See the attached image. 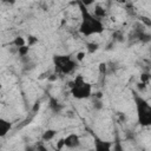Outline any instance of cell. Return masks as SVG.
Instances as JSON below:
<instances>
[{"instance_id":"cell-1","label":"cell","mask_w":151,"mask_h":151,"mask_svg":"<svg viewBox=\"0 0 151 151\" xmlns=\"http://www.w3.org/2000/svg\"><path fill=\"white\" fill-rule=\"evenodd\" d=\"M78 4L80 6V11H81V24L79 26V32L86 37L101 33L104 31V25H103L101 20L97 19L93 14H91L87 11L86 6L81 1Z\"/></svg>"},{"instance_id":"cell-2","label":"cell","mask_w":151,"mask_h":151,"mask_svg":"<svg viewBox=\"0 0 151 151\" xmlns=\"http://www.w3.org/2000/svg\"><path fill=\"white\" fill-rule=\"evenodd\" d=\"M71 94L76 99H86L92 94V86L81 76H78L71 83Z\"/></svg>"},{"instance_id":"cell-3","label":"cell","mask_w":151,"mask_h":151,"mask_svg":"<svg viewBox=\"0 0 151 151\" xmlns=\"http://www.w3.org/2000/svg\"><path fill=\"white\" fill-rule=\"evenodd\" d=\"M134 101H136L139 124L143 126L150 125L151 124V106H150V104L138 94L134 96Z\"/></svg>"},{"instance_id":"cell-4","label":"cell","mask_w":151,"mask_h":151,"mask_svg":"<svg viewBox=\"0 0 151 151\" xmlns=\"http://www.w3.org/2000/svg\"><path fill=\"white\" fill-rule=\"evenodd\" d=\"M55 71L60 74H71L74 72L77 61L71 58V55H54L53 57Z\"/></svg>"},{"instance_id":"cell-5","label":"cell","mask_w":151,"mask_h":151,"mask_svg":"<svg viewBox=\"0 0 151 151\" xmlns=\"http://www.w3.org/2000/svg\"><path fill=\"white\" fill-rule=\"evenodd\" d=\"M80 144H81L80 138L76 133H70V134H67L64 138V147H67V149H77V147L80 146Z\"/></svg>"},{"instance_id":"cell-6","label":"cell","mask_w":151,"mask_h":151,"mask_svg":"<svg viewBox=\"0 0 151 151\" xmlns=\"http://www.w3.org/2000/svg\"><path fill=\"white\" fill-rule=\"evenodd\" d=\"M111 150H112V143L94 137V151H111Z\"/></svg>"},{"instance_id":"cell-7","label":"cell","mask_w":151,"mask_h":151,"mask_svg":"<svg viewBox=\"0 0 151 151\" xmlns=\"http://www.w3.org/2000/svg\"><path fill=\"white\" fill-rule=\"evenodd\" d=\"M12 127H13V125H12V123L9 120L0 117V138L5 137L12 130Z\"/></svg>"},{"instance_id":"cell-8","label":"cell","mask_w":151,"mask_h":151,"mask_svg":"<svg viewBox=\"0 0 151 151\" xmlns=\"http://www.w3.org/2000/svg\"><path fill=\"white\" fill-rule=\"evenodd\" d=\"M48 107H50V110H51L52 112H54V113H59V112L64 109L63 104H60V103H59L57 99H54V98H51V99H50Z\"/></svg>"},{"instance_id":"cell-9","label":"cell","mask_w":151,"mask_h":151,"mask_svg":"<svg viewBox=\"0 0 151 151\" xmlns=\"http://www.w3.org/2000/svg\"><path fill=\"white\" fill-rule=\"evenodd\" d=\"M97 19H99V20H101L103 18H105L106 15H107V11L104 8V7H101L100 5H97L96 7H94V14H93Z\"/></svg>"},{"instance_id":"cell-10","label":"cell","mask_w":151,"mask_h":151,"mask_svg":"<svg viewBox=\"0 0 151 151\" xmlns=\"http://www.w3.org/2000/svg\"><path fill=\"white\" fill-rule=\"evenodd\" d=\"M57 134V131L53 130V129H47L46 131H44L42 136H41V139L42 142H48V140H52Z\"/></svg>"},{"instance_id":"cell-11","label":"cell","mask_w":151,"mask_h":151,"mask_svg":"<svg viewBox=\"0 0 151 151\" xmlns=\"http://www.w3.org/2000/svg\"><path fill=\"white\" fill-rule=\"evenodd\" d=\"M12 45L15 46L17 48H19V47H21V46H25V45H26V39H25L24 37L18 35V37H15V38L13 39Z\"/></svg>"},{"instance_id":"cell-12","label":"cell","mask_w":151,"mask_h":151,"mask_svg":"<svg viewBox=\"0 0 151 151\" xmlns=\"http://www.w3.org/2000/svg\"><path fill=\"white\" fill-rule=\"evenodd\" d=\"M98 48H99V45H98L97 42H88V44L86 45V50H87V52L91 53V54L94 53V52H97Z\"/></svg>"},{"instance_id":"cell-13","label":"cell","mask_w":151,"mask_h":151,"mask_svg":"<svg viewBox=\"0 0 151 151\" xmlns=\"http://www.w3.org/2000/svg\"><path fill=\"white\" fill-rule=\"evenodd\" d=\"M38 41H39V39H38L37 37H34V35H28V37H27V40H26V45H27L28 47H32V46H34L35 44H38Z\"/></svg>"},{"instance_id":"cell-14","label":"cell","mask_w":151,"mask_h":151,"mask_svg":"<svg viewBox=\"0 0 151 151\" xmlns=\"http://www.w3.org/2000/svg\"><path fill=\"white\" fill-rule=\"evenodd\" d=\"M112 38H113V40H114V41L122 42V41L124 40V34H123V32H120V31H116V32L113 33Z\"/></svg>"},{"instance_id":"cell-15","label":"cell","mask_w":151,"mask_h":151,"mask_svg":"<svg viewBox=\"0 0 151 151\" xmlns=\"http://www.w3.org/2000/svg\"><path fill=\"white\" fill-rule=\"evenodd\" d=\"M28 52H29V47H28L27 45L21 46V47L18 48V53H19L20 57H26V55L28 54Z\"/></svg>"},{"instance_id":"cell-16","label":"cell","mask_w":151,"mask_h":151,"mask_svg":"<svg viewBox=\"0 0 151 151\" xmlns=\"http://www.w3.org/2000/svg\"><path fill=\"white\" fill-rule=\"evenodd\" d=\"M34 149H35V151H48V149H47V146L44 144V142L37 143L35 146H34Z\"/></svg>"},{"instance_id":"cell-17","label":"cell","mask_w":151,"mask_h":151,"mask_svg":"<svg viewBox=\"0 0 151 151\" xmlns=\"http://www.w3.org/2000/svg\"><path fill=\"white\" fill-rule=\"evenodd\" d=\"M103 106H104V104H103V101L100 99H94V101H93V109L94 110L99 111V110L103 109Z\"/></svg>"},{"instance_id":"cell-18","label":"cell","mask_w":151,"mask_h":151,"mask_svg":"<svg viewBox=\"0 0 151 151\" xmlns=\"http://www.w3.org/2000/svg\"><path fill=\"white\" fill-rule=\"evenodd\" d=\"M149 80H150V74L149 73H142L140 74V83L143 84H149Z\"/></svg>"},{"instance_id":"cell-19","label":"cell","mask_w":151,"mask_h":151,"mask_svg":"<svg viewBox=\"0 0 151 151\" xmlns=\"http://www.w3.org/2000/svg\"><path fill=\"white\" fill-rule=\"evenodd\" d=\"M99 72H100V74H106V72H107V65L105 64V63H100L99 64Z\"/></svg>"},{"instance_id":"cell-20","label":"cell","mask_w":151,"mask_h":151,"mask_svg":"<svg viewBox=\"0 0 151 151\" xmlns=\"http://www.w3.org/2000/svg\"><path fill=\"white\" fill-rule=\"evenodd\" d=\"M85 59V52H83V51H80V52H78L77 54H76V61H83Z\"/></svg>"},{"instance_id":"cell-21","label":"cell","mask_w":151,"mask_h":151,"mask_svg":"<svg viewBox=\"0 0 151 151\" xmlns=\"http://www.w3.org/2000/svg\"><path fill=\"white\" fill-rule=\"evenodd\" d=\"M39 109H40V101L38 100V101H35V103H34L32 111H33V112H37V111H39Z\"/></svg>"},{"instance_id":"cell-22","label":"cell","mask_w":151,"mask_h":151,"mask_svg":"<svg viewBox=\"0 0 151 151\" xmlns=\"http://www.w3.org/2000/svg\"><path fill=\"white\" fill-rule=\"evenodd\" d=\"M63 147H64V138L59 139V142L57 143V150H60V149H63Z\"/></svg>"},{"instance_id":"cell-23","label":"cell","mask_w":151,"mask_h":151,"mask_svg":"<svg viewBox=\"0 0 151 151\" xmlns=\"http://www.w3.org/2000/svg\"><path fill=\"white\" fill-rule=\"evenodd\" d=\"M137 87H138L139 91H144V90L146 88V85L143 84V83H138V84H137Z\"/></svg>"},{"instance_id":"cell-24","label":"cell","mask_w":151,"mask_h":151,"mask_svg":"<svg viewBox=\"0 0 151 151\" xmlns=\"http://www.w3.org/2000/svg\"><path fill=\"white\" fill-rule=\"evenodd\" d=\"M113 151H124V150H123V147H122V145L119 143H116V145L113 147Z\"/></svg>"},{"instance_id":"cell-25","label":"cell","mask_w":151,"mask_h":151,"mask_svg":"<svg viewBox=\"0 0 151 151\" xmlns=\"http://www.w3.org/2000/svg\"><path fill=\"white\" fill-rule=\"evenodd\" d=\"M57 78H58L57 74H51V77H48V80H50V81H54Z\"/></svg>"},{"instance_id":"cell-26","label":"cell","mask_w":151,"mask_h":151,"mask_svg":"<svg viewBox=\"0 0 151 151\" xmlns=\"http://www.w3.org/2000/svg\"><path fill=\"white\" fill-rule=\"evenodd\" d=\"M26 151H35V149L34 147H27Z\"/></svg>"},{"instance_id":"cell-27","label":"cell","mask_w":151,"mask_h":151,"mask_svg":"<svg viewBox=\"0 0 151 151\" xmlns=\"http://www.w3.org/2000/svg\"><path fill=\"white\" fill-rule=\"evenodd\" d=\"M1 87H2V85H1V81H0V90H1Z\"/></svg>"},{"instance_id":"cell-28","label":"cell","mask_w":151,"mask_h":151,"mask_svg":"<svg viewBox=\"0 0 151 151\" xmlns=\"http://www.w3.org/2000/svg\"><path fill=\"white\" fill-rule=\"evenodd\" d=\"M57 151H60V150H57Z\"/></svg>"}]
</instances>
